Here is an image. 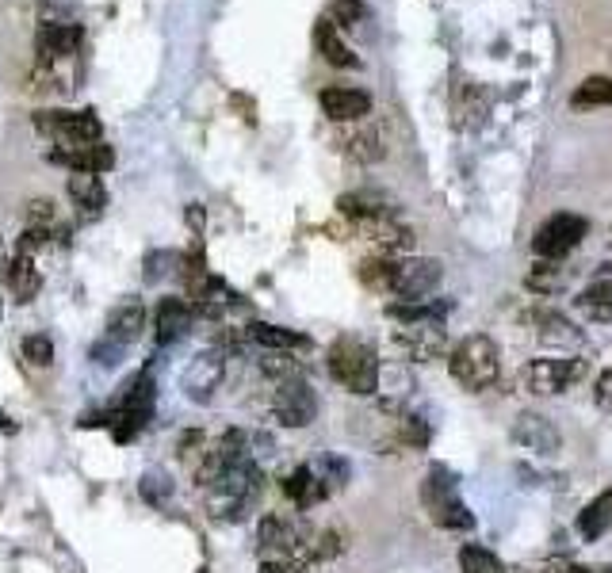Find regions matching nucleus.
I'll use <instances>...</instances> for the list:
<instances>
[{
  "label": "nucleus",
  "mask_w": 612,
  "mask_h": 573,
  "mask_svg": "<svg viewBox=\"0 0 612 573\" xmlns=\"http://www.w3.org/2000/svg\"><path fill=\"white\" fill-rule=\"evenodd\" d=\"M261 489H264L261 467L245 455L241 463L222 470L219 478L207 486V509H211L215 520H241L245 512L261 501Z\"/></svg>",
  "instance_id": "f257e3e1"
},
{
  "label": "nucleus",
  "mask_w": 612,
  "mask_h": 573,
  "mask_svg": "<svg viewBox=\"0 0 612 573\" xmlns=\"http://www.w3.org/2000/svg\"><path fill=\"white\" fill-rule=\"evenodd\" d=\"M326 363H329V375L341 382L349 394L368 398V394L379 390V375H383V367H379L375 348H368L364 340H356V337L333 340Z\"/></svg>",
  "instance_id": "f03ea898"
},
{
  "label": "nucleus",
  "mask_w": 612,
  "mask_h": 573,
  "mask_svg": "<svg viewBox=\"0 0 612 573\" xmlns=\"http://www.w3.org/2000/svg\"><path fill=\"white\" fill-rule=\"evenodd\" d=\"M421 505H425V512L433 516L437 528H448V531L475 528V516H471V509H467L463 497H459L456 474L448 467H440V463L429 470L425 482H421Z\"/></svg>",
  "instance_id": "7ed1b4c3"
},
{
  "label": "nucleus",
  "mask_w": 612,
  "mask_h": 573,
  "mask_svg": "<svg viewBox=\"0 0 612 573\" xmlns=\"http://www.w3.org/2000/svg\"><path fill=\"white\" fill-rule=\"evenodd\" d=\"M448 367H452V379L467 390H486L494 386L498 375H502V356H498V344L490 337H475L459 340L456 348L448 352Z\"/></svg>",
  "instance_id": "20e7f679"
},
{
  "label": "nucleus",
  "mask_w": 612,
  "mask_h": 573,
  "mask_svg": "<svg viewBox=\"0 0 612 573\" xmlns=\"http://www.w3.org/2000/svg\"><path fill=\"white\" fill-rule=\"evenodd\" d=\"M142 333H146V306H142V298H123L108 314L104 337L96 340V348H92V360L104 363V367H115Z\"/></svg>",
  "instance_id": "39448f33"
},
{
  "label": "nucleus",
  "mask_w": 612,
  "mask_h": 573,
  "mask_svg": "<svg viewBox=\"0 0 612 573\" xmlns=\"http://www.w3.org/2000/svg\"><path fill=\"white\" fill-rule=\"evenodd\" d=\"M35 130L46 134L58 149H81L92 142H104L100 115L92 107L81 111H35Z\"/></svg>",
  "instance_id": "423d86ee"
},
{
  "label": "nucleus",
  "mask_w": 612,
  "mask_h": 573,
  "mask_svg": "<svg viewBox=\"0 0 612 573\" xmlns=\"http://www.w3.org/2000/svg\"><path fill=\"white\" fill-rule=\"evenodd\" d=\"M444 279V264L437 256H406V260H391V276H387V291L398 295L402 302H417L429 298Z\"/></svg>",
  "instance_id": "0eeeda50"
},
{
  "label": "nucleus",
  "mask_w": 612,
  "mask_h": 573,
  "mask_svg": "<svg viewBox=\"0 0 612 573\" xmlns=\"http://www.w3.org/2000/svg\"><path fill=\"white\" fill-rule=\"evenodd\" d=\"M153 398H157V390H153V375H150V371H142V375H138V379L127 386V394H123V405H119L115 413H108V425L115 428V440H119V444L134 440L142 428L150 425Z\"/></svg>",
  "instance_id": "6e6552de"
},
{
  "label": "nucleus",
  "mask_w": 612,
  "mask_h": 573,
  "mask_svg": "<svg viewBox=\"0 0 612 573\" xmlns=\"http://www.w3.org/2000/svg\"><path fill=\"white\" fill-rule=\"evenodd\" d=\"M590 234V222L582 214H551L547 222H540V230L532 237V253L540 260H563L582 245V237Z\"/></svg>",
  "instance_id": "1a4fd4ad"
},
{
  "label": "nucleus",
  "mask_w": 612,
  "mask_h": 573,
  "mask_svg": "<svg viewBox=\"0 0 612 573\" xmlns=\"http://www.w3.org/2000/svg\"><path fill=\"white\" fill-rule=\"evenodd\" d=\"M222 379H226V352H222V348H211V352H199L196 360L184 367L180 390H184L188 402L211 405L215 402V394L222 390Z\"/></svg>",
  "instance_id": "9d476101"
},
{
  "label": "nucleus",
  "mask_w": 612,
  "mask_h": 573,
  "mask_svg": "<svg viewBox=\"0 0 612 573\" xmlns=\"http://www.w3.org/2000/svg\"><path fill=\"white\" fill-rule=\"evenodd\" d=\"M582 375H586V360H532L521 371V386L528 394L555 398V394L570 390Z\"/></svg>",
  "instance_id": "9b49d317"
},
{
  "label": "nucleus",
  "mask_w": 612,
  "mask_h": 573,
  "mask_svg": "<svg viewBox=\"0 0 612 573\" xmlns=\"http://www.w3.org/2000/svg\"><path fill=\"white\" fill-rule=\"evenodd\" d=\"M81 50V23L66 20V16H43L39 31H35V58L39 69L54 62H66Z\"/></svg>",
  "instance_id": "f8f14e48"
},
{
  "label": "nucleus",
  "mask_w": 612,
  "mask_h": 573,
  "mask_svg": "<svg viewBox=\"0 0 612 573\" xmlns=\"http://www.w3.org/2000/svg\"><path fill=\"white\" fill-rule=\"evenodd\" d=\"M272 413H276V421L287 428L314 425V417H318V394L310 390V382L306 379L276 382V390H272Z\"/></svg>",
  "instance_id": "ddd939ff"
},
{
  "label": "nucleus",
  "mask_w": 612,
  "mask_h": 573,
  "mask_svg": "<svg viewBox=\"0 0 612 573\" xmlns=\"http://www.w3.org/2000/svg\"><path fill=\"white\" fill-rule=\"evenodd\" d=\"M509 436H513V444L532 451V455H559V447H563V432L544 413H521Z\"/></svg>",
  "instance_id": "4468645a"
},
{
  "label": "nucleus",
  "mask_w": 612,
  "mask_h": 573,
  "mask_svg": "<svg viewBox=\"0 0 612 573\" xmlns=\"http://www.w3.org/2000/svg\"><path fill=\"white\" fill-rule=\"evenodd\" d=\"M318 104H322V111H326L333 123H356V119H364V115L372 111V96H368L364 88L329 85V88H322Z\"/></svg>",
  "instance_id": "2eb2a0df"
},
{
  "label": "nucleus",
  "mask_w": 612,
  "mask_h": 573,
  "mask_svg": "<svg viewBox=\"0 0 612 573\" xmlns=\"http://www.w3.org/2000/svg\"><path fill=\"white\" fill-rule=\"evenodd\" d=\"M398 348L406 352V360L429 363L448 352V337L437 325H406V329H398Z\"/></svg>",
  "instance_id": "dca6fc26"
},
{
  "label": "nucleus",
  "mask_w": 612,
  "mask_h": 573,
  "mask_svg": "<svg viewBox=\"0 0 612 573\" xmlns=\"http://www.w3.org/2000/svg\"><path fill=\"white\" fill-rule=\"evenodd\" d=\"M196 318V306L188 298H161L153 310V325H157V344H173L188 333V325Z\"/></svg>",
  "instance_id": "f3484780"
},
{
  "label": "nucleus",
  "mask_w": 612,
  "mask_h": 573,
  "mask_svg": "<svg viewBox=\"0 0 612 573\" xmlns=\"http://www.w3.org/2000/svg\"><path fill=\"white\" fill-rule=\"evenodd\" d=\"M66 191H69V199H73V207L81 211V218H96V214L108 207L104 176H96V172H73Z\"/></svg>",
  "instance_id": "a211bd4d"
},
{
  "label": "nucleus",
  "mask_w": 612,
  "mask_h": 573,
  "mask_svg": "<svg viewBox=\"0 0 612 573\" xmlns=\"http://www.w3.org/2000/svg\"><path fill=\"white\" fill-rule=\"evenodd\" d=\"M4 283H8V291H12L16 302H31V298H39V291H43L39 260H35V256L16 253L8 264H4Z\"/></svg>",
  "instance_id": "6ab92c4d"
},
{
  "label": "nucleus",
  "mask_w": 612,
  "mask_h": 573,
  "mask_svg": "<svg viewBox=\"0 0 612 573\" xmlns=\"http://www.w3.org/2000/svg\"><path fill=\"white\" fill-rule=\"evenodd\" d=\"M314 46H318V54L326 58L329 65H337V69H356L360 58L349 50V43L341 39V31H337V23L322 16V20L314 23Z\"/></svg>",
  "instance_id": "aec40b11"
},
{
  "label": "nucleus",
  "mask_w": 612,
  "mask_h": 573,
  "mask_svg": "<svg viewBox=\"0 0 612 573\" xmlns=\"http://www.w3.org/2000/svg\"><path fill=\"white\" fill-rule=\"evenodd\" d=\"M54 161L73 172H96V176H104L115 165V149L104 146V142H92V146H81V149H58Z\"/></svg>",
  "instance_id": "412c9836"
},
{
  "label": "nucleus",
  "mask_w": 612,
  "mask_h": 573,
  "mask_svg": "<svg viewBox=\"0 0 612 573\" xmlns=\"http://www.w3.org/2000/svg\"><path fill=\"white\" fill-rule=\"evenodd\" d=\"M387 314H391L394 321H402V325H440V321L452 314V302H448V298H437V302H429V298H417V302H391Z\"/></svg>",
  "instance_id": "4be33fe9"
},
{
  "label": "nucleus",
  "mask_w": 612,
  "mask_h": 573,
  "mask_svg": "<svg viewBox=\"0 0 612 573\" xmlns=\"http://www.w3.org/2000/svg\"><path fill=\"white\" fill-rule=\"evenodd\" d=\"M284 493L299 505V509H310V505H318V501H326L329 497V486L318 478V470L314 467H295L291 474L284 478Z\"/></svg>",
  "instance_id": "5701e85b"
},
{
  "label": "nucleus",
  "mask_w": 612,
  "mask_h": 573,
  "mask_svg": "<svg viewBox=\"0 0 612 573\" xmlns=\"http://www.w3.org/2000/svg\"><path fill=\"white\" fill-rule=\"evenodd\" d=\"M337 207H341V214L356 218V222H372V218L394 214L391 199H387L383 191H349V195L337 199Z\"/></svg>",
  "instance_id": "b1692460"
},
{
  "label": "nucleus",
  "mask_w": 612,
  "mask_h": 573,
  "mask_svg": "<svg viewBox=\"0 0 612 573\" xmlns=\"http://www.w3.org/2000/svg\"><path fill=\"white\" fill-rule=\"evenodd\" d=\"M249 340H257L264 352H299L310 340L295 329H284V325H268V321H253L249 325Z\"/></svg>",
  "instance_id": "393cba45"
},
{
  "label": "nucleus",
  "mask_w": 612,
  "mask_h": 573,
  "mask_svg": "<svg viewBox=\"0 0 612 573\" xmlns=\"http://www.w3.org/2000/svg\"><path fill=\"white\" fill-rule=\"evenodd\" d=\"M609 528H612V489H605L601 497H593L590 505L578 512V531H582L586 543H597Z\"/></svg>",
  "instance_id": "a878e982"
},
{
  "label": "nucleus",
  "mask_w": 612,
  "mask_h": 573,
  "mask_svg": "<svg viewBox=\"0 0 612 573\" xmlns=\"http://www.w3.org/2000/svg\"><path fill=\"white\" fill-rule=\"evenodd\" d=\"M582 314H590L593 321H612V279H597L582 295L574 298Z\"/></svg>",
  "instance_id": "bb28decb"
},
{
  "label": "nucleus",
  "mask_w": 612,
  "mask_h": 573,
  "mask_svg": "<svg viewBox=\"0 0 612 573\" xmlns=\"http://www.w3.org/2000/svg\"><path fill=\"white\" fill-rule=\"evenodd\" d=\"M570 107H612V77L593 73L570 92Z\"/></svg>",
  "instance_id": "cd10ccee"
},
{
  "label": "nucleus",
  "mask_w": 612,
  "mask_h": 573,
  "mask_svg": "<svg viewBox=\"0 0 612 573\" xmlns=\"http://www.w3.org/2000/svg\"><path fill=\"white\" fill-rule=\"evenodd\" d=\"M536 333H540V340H544V344H567V348L582 340V333H578L567 318H559V314H551V310L536 314Z\"/></svg>",
  "instance_id": "c85d7f7f"
},
{
  "label": "nucleus",
  "mask_w": 612,
  "mask_h": 573,
  "mask_svg": "<svg viewBox=\"0 0 612 573\" xmlns=\"http://www.w3.org/2000/svg\"><path fill=\"white\" fill-rule=\"evenodd\" d=\"M459 573H505V566L494 551H486V547H479V543H471V547L459 551Z\"/></svg>",
  "instance_id": "c756f323"
},
{
  "label": "nucleus",
  "mask_w": 612,
  "mask_h": 573,
  "mask_svg": "<svg viewBox=\"0 0 612 573\" xmlns=\"http://www.w3.org/2000/svg\"><path fill=\"white\" fill-rule=\"evenodd\" d=\"M261 371L268 375V379H276V382L303 379V367H299V360H291V352H264Z\"/></svg>",
  "instance_id": "7c9ffc66"
},
{
  "label": "nucleus",
  "mask_w": 612,
  "mask_h": 573,
  "mask_svg": "<svg viewBox=\"0 0 612 573\" xmlns=\"http://www.w3.org/2000/svg\"><path fill=\"white\" fill-rule=\"evenodd\" d=\"M345 149H349V157L364 161V165H372V161H379V157L387 153V149H383V138H379L375 130H364V134L349 138V142H345Z\"/></svg>",
  "instance_id": "2f4dec72"
},
{
  "label": "nucleus",
  "mask_w": 612,
  "mask_h": 573,
  "mask_svg": "<svg viewBox=\"0 0 612 573\" xmlns=\"http://www.w3.org/2000/svg\"><path fill=\"white\" fill-rule=\"evenodd\" d=\"M329 20L337 23V27H356V23L368 20V4L364 0H333Z\"/></svg>",
  "instance_id": "473e14b6"
},
{
  "label": "nucleus",
  "mask_w": 612,
  "mask_h": 573,
  "mask_svg": "<svg viewBox=\"0 0 612 573\" xmlns=\"http://www.w3.org/2000/svg\"><path fill=\"white\" fill-rule=\"evenodd\" d=\"M23 360L31 363V367H50L54 363V340L43 337V333H31V337L23 340Z\"/></svg>",
  "instance_id": "72a5a7b5"
},
{
  "label": "nucleus",
  "mask_w": 612,
  "mask_h": 573,
  "mask_svg": "<svg viewBox=\"0 0 612 573\" xmlns=\"http://www.w3.org/2000/svg\"><path fill=\"white\" fill-rule=\"evenodd\" d=\"M176 264H184V256L173 253V249H165V253H150V256H146V279H150V283H157L161 276H173Z\"/></svg>",
  "instance_id": "f704fd0d"
},
{
  "label": "nucleus",
  "mask_w": 612,
  "mask_h": 573,
  "mask_svg": "<svg viewBox=\"0 0 612 573\" xmlns=\"http://www.w3.org/2000/svg\"><path fill=\"white\" fill-rule=\"evenodd\" d=\"M138 489H142V497H146L150 505H161V501H169V497H173V482H169L165 474H146Z\"/></svg>",
  "instance_id": "c9c22d12"
},
{
  "label": "nucleus",
  "mask_w": 612,
  "mask_h": 573,
  "mask_svg": "<svg viewBox=\"0 0 612 573\" xmlns=\"http://www.w3.org/2000/svg\"><path fill=\"white\" fill-rule=\"evenodd\" d=\"M54 218H58V211H54L50 199H31V203H27V226H43V230H50Z\"/></svg>",
  "instance_id": "e433bc0d"
},
{
  "label": "nucleus",
  "mask_w": 612,
  "mask_h": 573,
  "mask_svg": "<svg viewBox=\"0 0 612 573\" xmlns=\"http://www.w3.org/2000/svg\"><path fill=\"white\" fill-rule=\"evenodd\" d=\"M593 398H597V405L601 409H612V367L597 379V390H593Z\"/></svg>",
  "instance_id": "4c0bfd02"
},
{
  "label": "nucleus",
  "mask_w": 612,
  "mask_h": 573,
  "mask_svg": "<svg viewBox=\"0 0 612 573\" xmlns=\"http://www.w3.org/2000/svg\"><path fill=\"white\" fill-rule=\"evenodd\" d=\"M199 444H203V432H184V440H180V455H184V459L199 455V451H196Z\"/></svg>",
  "instance_id": "58836bf2"
},
{
  "label": "nucleus",
  "mask_w": 612,
  "mask_h": 573,
  "mask_svg": "<svg viewBox=\"0 0 612 573\" xmlns=\"http://www.w3.org/2000/svg\"><path fill=\"white\" fill-rule=\"evenodd\" d=\"M261 573H306L299 562H261Z\"/></svg>",
  "instance_id": "ea45409f"
},
{
  "label": "nucleus",
  "mask_w": 612,
  "mask_h": 573,
  "mask_svg": "<svg viewBox=\"0 0 612 573\" xmlns=\"http://www.w3.org/2000/svg\"><path fill=\"white\" fill-rule=\"evenodd\" d=\"M559 573H590V570H582V566H567V570H559Z\"/></svg>",
  "instance_id": "a19ab883"
},
{
  "label": "nucleus",
  "mask_w": 612,
  "mask_h": 573,
  "mask_svg": "<svg viewBox=\"0 0 612 573\" xmlns=\"http://www.w3.org/2000/svg\"><path fill=\"white\" fill-rule=\"evenodd\" d=\"M0 253H4V245H0ZM0 279H4V260H0Z\"/></svg>",
  "instance_id": "79ce46f5"
},
{
  "label": "nucleus",
  "mask_w": 612,
  "mask_h": 573,
  "mask_svg": "<svg viewBox=\"0 0 612 573\" xmlns=\"http://www.w3.org/2000/svg\"><path fill=\"white\" fill-rule=\"evenodd\" d=\"M601 573H612V566H609V570H601Z\"/></svg>",
  "instance_id": "37998d69"
}]
</instances>
